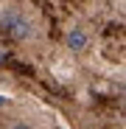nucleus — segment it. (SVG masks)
Masks as SVG:
<instances>
[{
	"label": "nucleus",
	"instance_id": "obj_4",
	"mask_svg": "<svg viewBox=\"0 0 126 129\" xmlns=\"http://www.w3.org/2000/svg\"><path fill=\"white\" fill-rule=\"evenodd\" d=\"M0 64H6V48H0Z\"/></svg>",
	"mask_w": 126,
	"mask_h": 129
},
{
	"label": "nucleus",
	"instance_id": "obj_1",
	"mask_svg": "<svg viewBox=\"0 0 126 129\" xmlns=\"http://www.w3.org/2000/svg\"><path fill=\"white\" fill-rule=\"evenodd\" d=\"M0 28H3L11 39H17V42L34 39V23L28 20V14H23L20 9H3V14H0Z\"/></svg>",
	"mask_w": 126,
	"mask_h": 129
},
{
	"label": "nucleus",
	"instance_id": "obj_2",
	"mask_svg": "<svg viewBox=\"0 0 126 129\" xmlns=\"http://www.w3.org/2000/svg\"><path fill=\"white\" fill-rule=\"evenodd\" d=\"M65 45H67L73 53H84V51L90 48V34L84 31L81 25H73V28L65 34Z\"/></svg>",
	"mask_w": 126,
	"mask_h": 129
},
{
	"label": "nucleus",
	"instance_id": "obj_3",
	"mask_svg": "<svg viewBox=\"0 0 126 129\" xmlns=\"http://www.w3.org/2000/svg\"><path fill=\"white\" fill-rule=\"evenodd\" d=\"M9 129H34V126H28V123H20V121H17V123H11Z\"/></svg>",
	"mask_w": 126,
	"mask_h": 129
}]
</instances>
